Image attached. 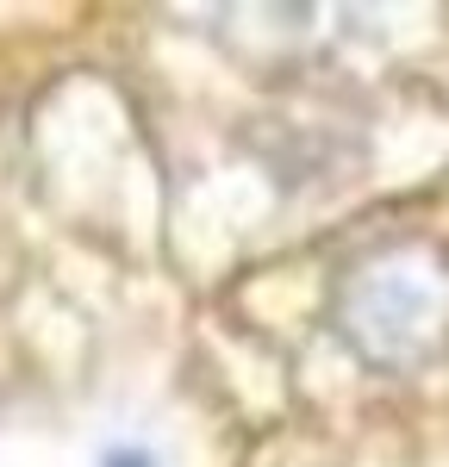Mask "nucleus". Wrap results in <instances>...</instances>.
Listing matches in <instances>:
<instances>
[{"instance_id":"obj_1","label":"nucleus","mask_w":449,"mask_h":467,"mask_svg":"<svg viewBox=\"0 0 449 467\" xmlns=\"http://www.w3.org/2000/svg\"><path fill=\"white\" fill-rule=\"evenodd\" d=\"M100 467H156V462H150L144 449H112V455H107Z\"/></svg>"}]
</instances>
